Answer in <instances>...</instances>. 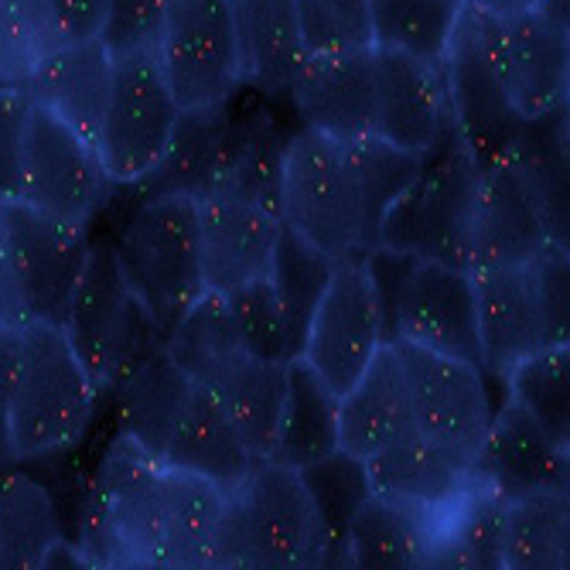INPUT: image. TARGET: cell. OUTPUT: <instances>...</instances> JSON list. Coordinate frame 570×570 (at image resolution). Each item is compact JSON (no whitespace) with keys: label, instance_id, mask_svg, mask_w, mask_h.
Listing matches in <instances>:
<instances>
[{"label":"cell","instance_id":"obj_24","mask_svg":"<svg viewBox=\"0 0 570 570\" xmlns=\"http://www.w3.org/2000/svg\"><path fill=\"white\" fill-rule=\"evenodd\" d=\"M21 86L38 107L56 114L89 144H99L114 86V56L96 38L48 48Z\"/></svg>","mask_w":570,"mask_h":570},{"label":"cell","instance_id":"obj_50","mask_svg":"<svg viewBox=\"0 0 570 570\" xmlns=\"http://www.w3.org/2000/svg\"><path fill=\"white\" fill-rule=\"evenodd\" d=\"M28 322H31V315H28V304H24L21 284H18V271L11 261L8 239L0 233V328H21Z\"/></svg>","mask_w":570,"mask_h":570},{"label":"cell","instance_id":"obj_2","mask_svg":"<svg viewBox=\"0 0 570 570\" xmlns=\"http://www.w3.org/2000/svg\"><path fill=\"white\" fill-rule=\"evenodd\" d=\"M216 567H328V540L318 505L297 469L256 461L229 492Z\"/></svg>","mask_w":570,"mask_h":570},{"label":"cell","instance_id":"obj_48","mask_svg":"<svg viewBox=\"0 0 570 570\" xmlns=\"http://www.w3.org/2000/svg\"><path fill=\"white\" fill-rule=\"evenodd\" d=\"M41 14L51 48L79 45L99 38L102 18H107V0H41Z\"/></svg>","mask_w":570,"mask_h":570},{"label":"cell","instance_id":"obj_41","mask_svg":"<svg viewBox=\"0 0 570 570\" xmlns=\"http://www.w3.org/2000/svg\"><path fill=\"white\" fill-rule=\"evenodd\" d=\"M505 396L520 403L530 417L560 444L570 438V345H550L505 373Z\"/></svg>","mask_w":570,"mask_h":570},{"label":"cell","instance_id":"obj_23","mask_svg":"<svg viewBox=\"0 0 570 570\" xmlns=\"http://www.w3.org/2000/svg\"><path fill=\"white\" fill-rule=\"evenodd\" d=\"M287 92L307 130L338 144L373 134V48L348 56H307Z\"/></svg>","mask_w":570,"mask_h":570},{"label":"cell","instance_id":"obj_27","mask_svg":"<svg viewBox=\"0 0 570 570\" xmlns=\"http://www.w3.org/2000/svg\"><path fill=\"white\" fill-rule=\"evenodd\" d=\"M120 386V434L130 438L150 458H165L171 431L191 400L195 380L168 355V348H154L114 383Z\"/></svg>","mask_w":570,"mask_h":570},{"label":"cell","instance_id":"obj_13","mask_svg":"<svg viewBox=\"0 0 570 570\" xmlns=\"http://www.w3.org/2000/svg\"><path fill=\"white\" fill-rule=\"evenodd\" d=\"M390 348L400 358L413 428L434 441L475 454L495 413L485 370L469 358L403 338H393Z\"/></svg>","mask_w":570,"mask_h":570},{"label":"cell","instance_id":"obj_19","mask_svg":"<svg viewBox=\"0 0 570 570\" xmlns=\"http://www.w3.org/2000/svg\"><path fill=\"white\" fill-rule=\"evenodd\" d=\"M281 229V216L261 209V205L229 191H205L198 198L205 291L226 294L239 284L271 277Z\"/></svg>","mask_w":570,"mask_h":570},{"label":"cell","instance_id":"obj_42","mask_svg":"<svg viewBox=\"0 0 570 570\" xmlns=\"http://www.w3.org/2000/svg\"><path fill=\"white\" fill-rule=\"evenodd\" d=\"M301 479L318 505L322 527H325V540H328V567H348L345 557V523L352 509L370 495V482H366V469L362 461L335 451L315 464L301 469Z\"/></svg>","mask_w":570,"mask_h":570},{"label":"cell","instance_id":"obj_18","mask_svg":"<svg viewBox=\"0 0 570 570\" xmlns=\"http://www.w3.org/2000/svg\"><path fill=\"white\" fill-rule=\"evenodd\" d=\"M370 492L441 515L475 485V454L410 428L362 461Z\"/></svg>","mask_w":570,"mask_h":570},{"label":"cell","instance_id":"obj_49","mask_svg":"<svg viewBox=\"0 0 570 570\" xmlns=\"http://www.w3.org/2000/svg\"><path fill=\"white\" fill-rule=\"evenodd\" d=\"M24 328V325H21ZM21 328H0V464H11V434H8V413H11V393L21 358Z\"/></svg>","mask_w":570,"mask_h":570},{"label":"cell","instance_id":"obj_32","mask_svg":"<svg viewBox=\"0 0 570 570\" xmlns=\"http://www.w3.org/2000/svg\"><path fill=\"white\" fill-rule=\"evenodd\" d=\"M287 134L267 114V107H249L233 114L223 161L213 191L239 195L261 209L281 216V168Z\"/></svg>","mask_w":570,"mask_h":570},{"label":"cell","instance_id":"obj_45","mask_svg":"<svg viewBox=\"0 0 570 570\" xmlns=\"http://www.w3.org/2000/svg\"><path fill=\"white\" fill-rule=\"evenodd\" d=\"M48 48L41 0H0V86H21Z\"/></svg>","mask_w":570,"mask_h":570},{"label":"cell","instance_id":"obj_33","mask_svg":"<svg viewBox=\"0 0 570 570\" xmlns=\"http://www.w3.org/2000/svg\"><path fill=\"white\" fill-rule=\"evenodd\" d=\"M229 489L165 464V533L158 567H216Z\"/></svg>","mask_w":570,"mask_h":570},{"label":"cell","instance_id":"obj_12","mask_svg":"<svg viewBox=\"0 0 570 570\" xmlns=\"http://www.w3.org/2000/svg\"><path fill=\"white\" fill-rule=\"evenodd\" d=\"M107 168L96 144L62 124L56 114L31 99L24 124V154H21V202L35 209L59 216L76 226H89V219L107 205L110 191Z\"/></svg>","mask_w":570,"mask_h":570},{"label":"cell","instance_id":"obj_40","mask_svg":"<svg viewBox=\"0 0 570 570\" xmlns=\"http://www.w3.org/2000/svg\"><path fill=\"white\" fill-rule=\"evenodd\" d=\"M335 261L328 253L315 249L294 236L287 226L281 229L277 249H274V264H271V284L281 304V322H284V338H287V358L301 355L304 328L311 311H315L328 277H332Z\"/></svg>","mask_w":570,"mask_h":570},{"label":"cell","instance_id":"obj_36","mask_svg":"<svg viewBox=\"0 0 570 570\" xmlns=\"http://www.w3.org/2000/svg\"><path fill=\"white\" fill-rule=\"evenodd\" d=\"M570 563V499L567 492H530L505 499L502 567L563 570Z\"/></svg>","mask_w":570,"mask_h":570},{"label":"cell","instance_id":"obj_10","mask_svg":"<svg viewBox=\"0 0 570 570\" xmlns=\"http://www.w3.org/2000/svg\"><path fill=\"white\" fill-rule=\"evenodd\" d=\"M469 18L509 110L523 124L557 117L567 107L570 86V31L540 11L502 21Z\"/></svg>","mask_w":570,"mask_h":570},{"label":"cell","instance_id":"obj_3","mask_svg":"<svg viewBox=\"0 0 570 570\" xmlns=\"http://www.w3.org/2000/svg\"><path fill=\"white\" fill-rule=\"evenodd\" d=\"M99 386L86 373L59 325L28 322L21 328V358L11 393L8 434L14 461L56 454L76 444L92 413Z\"/></svg>","mask_w":570,"mask_h":570},{"label":"cell","instance_id":"obj_11","mask_svg":"<svg viewBox=\"0 0 570 570\" xmlns=\"http://www.w3.org/2000/svg\"><path fill=\"white\" fill-rule=\"evenodd\" d=\"M383 345V307L370 267L362 253L342 256L307 318L301 358L322 376L332 393L342 396Z\"/></svg>","mask_w":570,"mask_h":570},{"label":"cell","instance_id":"obj_38","mask_svg":"<svg viewBox=\"0 0 570 570\" xmlns=\"http://www.w3.org/2000/svg\"><path fill=\"white\" fill-rule=\"evenodd\" d=\"M505 499L479 482L441 520L428 567H502Z\"/></svg>","mask_w":570,"mask_h":570},{"label":"cell","instance_id":"obj_15","mask_svg":"<svg viewBox=\"0 0 570 570\" xmlns=\"http://www.w3.org/2000/svg\"><path fill=\"white\" fill-rule=\"evenodd\" d=\"M383 325L386 342L403 338L482 366L472 271L464 267H451L431 256H410Z\"/></svg>","mask_w":570,"mask_h":570},{"label":"cell","instance_id":"obj_9","mask_svg":"<svg viewBox=\"0 0 570 570\" xmlns=\"http://www.w3.org/2000/svg\"><path fill=\"white\" fill-rule=\"evenodd\" d=\"M178 114L181 107L158 51H134L114 59V86L96 150L117 188H134L158 165Z\"/></svg>","mask_w":570,"mask_h":570},{"label":"cell","instance_id":"obj_35","mask_svg":"<svg viewBox=\"0 0 570 570\" xmlns=\"http://www.w3.org/2000/svg\"><path fill=\"white\" fill-rule=\"evenodd\" d=\"M345 161L352 171L355 198H358V219H362V253L380 246L383 223L393 205L406 195V188L421 178L428 158L410 154L393 144H386L376 134L355 137L342 144Z\"/></svg>","mask_w":570,"mask_h":570},{"label":"cell","instance_id":"obj_5","mask_svg":"<svg viewBox=\"0 0 570 570\" xmlns=\"http://www.w3.org/2000/svg\"><path fill=\"white\" fill-rule=\"evenodd\" d=\"M114 246L130 291L165 332L205 294L195 195H147Z\"/></svg>","mask_w":570,"mask_h":570},{"label":"cell","instance_id":"obj_8","mask_svg":"<svg viewBox=\"0 0 570 570\" xmlns=\"http://www.w3.org/2000/svg\"><path fill=\"white\" fill-rule=\"evenodd\" d=\"M281 223L328 253L332 261L362 253V219L352 171L338 140L301 127L284 144Z\"/></svg>","mask_w":570,"mask_h":570},{"label":"cell","instance_id":"obj_37","mask_svg":"<svg viewBox=\"0 0 570 570\" xmlns=\"http://www.w3.org/2000/svg\"><path fill=\"white\" fill-rule=\"evenodd\" d=\"M461 0H370L373 48L444 66L461 28Z\"/></svg>","mask_w":570,"mask_h":570},{"label":"cell","instance_id":"obj_47","mask_svg":"<svg viewBox=\"0 0 570 570\" xmlns=\"http://www.w3.org/2000/svg\"><path fill=\"white\" fill-rule=\"evenodd\" d=\"M31 96L24 86H0V205L21 195V154Z\"/></svg>","mask_w":570,"mask_h":570},{"label":"cell","instance_id":"obj_30","mask_svg":"<svg viewBox=\"0 0 570 570\" xmlns=\"http://www.w3.org/2000/svg\"><path fill=\"white\" fill-rule=\"evenodd\" d=\"M438 540V515L400 505L370 492L345 523V557L348 567L366 570H400L428 567Z\"/></svg>","mask_w":570,"mask_h":570},{"label":"cell","instance_id":"obj_21","mask_svg":"<svg viewBox=\"0 0 570 570\" xmlns=\"http://www.w3.org/2000/svg\"><path fill=\"white\" fill-rule=\"evenodd\" d=\"M567 444L550 438L520 403L505 396L475 451V482L512 499L530 492H567Z\"/></svg>","mask_w":570,"mask_h":570},{"label":"cell","instance_id":"obj_7","mask_svg":"<svg viewBox=\"0 0 570 570\" xmlns=\"http://www.w3.org/2000/svg\"><path fill=\"white\" fill-rule=\"evenodd\" d=\"M62 332L99 393L168 338L130 291L114 243L89 246Z\"/></svg>","mask_w":570,"mask_h":570},{"label":"cell","instance_id":"obj_26","mask_svg":"<svg viewBox=\"0 0 570 570\" xmlns=\"http://www.w3.org/2000/svg\"><path fill=\"white\" fill-rule=\"evenodd\" d=\"M413 428L400 358L390 342L338 396V451L366 461Z\"/></svg>","mask_w":570,"mask_h":570},{"label":"cell","instance_id":"obj_46","mask_svg":"<svg viewBox=\"0 0 570 570\" xmlns=\"http://www.w3.org/2000/svg\"><path fill=\"white\" fill-rule=\"evenodd\" d=\"M168 0H107V18L99 28V45L114 59L134 51H158L165 35Z\"/></svg>","mask_w":570,"mask_h":570},{"label":"cell","instance_id":"obj_6","mask_svg":"<svg viewBox=\"0 0 570 570\" xmlns=\"http://www.w3.org/2000/svg\"><path fill=\"white\" fill-rule=\"evenodd\" d=\"M479 171L482 165L472 147L464 144L454 120H448V130L441 144L428 154L421 178L390 209L380 246L431 256V261L469 271Z\"/></svg>","mask_w":570,"mask_h":570},{"label":"cell","instance_id":"obj_28","mask_svg":"<svg viewBox=\"0 0 570 570\" xmlns=\"http://www.w3.org/2000/svg\"><path fill=\"white\" fill-rule=\"evenodd\" d=\"M161 464L178 469V472H188V475H198V479H209V482L233 492L253 472L256 458L243 444V438L233 428L223 403L205 386L195 383L181 421L171 431V441L165 448Z\"/></svg>","mask_w":570,"mask_h":570},{"label":"cell","instance_id":"obj_17","mask_svg":"<svg viewBox=\"0 0 570 570\" xmlns=\"http://www.w3.org/2000/svg\"><path fill=\"white\" fill-rule=\"evenodd\" d=\"M550 243H567L543 205L540 188L509 150L502 158L482 161L475 226H472V267H512L530 264Z\"/></svg>","mask_w":570,"mask_h":570},{"label":"cell","instance_id":"obj_20","mask_svg":"<svg viewBox=\"0 0 570 570\" xmlns=\"http://www.w3.org/2000/svg\"><path fill=\"white\" fill-rule=\"evenodd\" d=\"M448 89L441 66L373 48V134L386 144L428 154L448 130Z\"/></svg>","mask_w":570,"mask_h":570},{"label":"cell","instance_id":"obj_43","mask_svg":"<svg viewBox=\"0 0 570 570\" xmlns=\"http://www.w3.org/2000/svg\"><path fill=\"white\" fill-rule=\"evenodd\" d=\"M304 59L373 48L370 0H294Z\"/></svg>","mask_w":570,"mask_h":570},{"label":"cell","instance_id":"obj_51","mask_svg":"<svg viewBox=\"0 0 570 570\" xmlns=\"http://www.w3.org/2000/svg\"><path fill=\"white\" fill-rule=\"evenodd\" d=\"M464 11L489 18V21H502V18H515V14H527L537 11L540 0H461Z\"/></svg>","mask_w":570,"mask_h":570},{"label":"cell","instance_id":"obj_22","mask_svg":"<svg viewBox=\"0 0 570 570\" xmlns=\"http://www.w3.org/2000/svg\"><path fill=\"white\" fill-rule=\"evenodd\" d=\"M441 72H444L451 120L464 137V144L472 147L479 165L509 154L527 124L509 110V102L485 62V51L475 38L469 11L461 18V28L448 48Z\"/></svg>","mask_w":570,"mask_h":570},{"label":"cell","instance_id":"obj_34","mask_svg":"<svg viewBox=\"0 0 570 570\" xmlns=\"http://www.w3.org/2000/svg\"><path fill=\"white\" fill-rule=\"evenodd\" d=\"M338 451V393H332L322 376L301 355L287 358V393L271 461L287 469H307Z\"/></svg>","mask_w":570,"mask_h":570},{"label":"cell","instance_id":"obj_44","mask_svg":"<svg viewBox=\"0 0 570 570\" xmlns=\"http://www.w3.org/2000/svg\"><path fill=\"white\" fill-rule=\"evenodd\" d=\"M229 325L239 338V345L261 358H277L287 362V338H284V322H281V304L274 294L271 277L239 284L223 294Z\"/></svg>","mask_w":570,"mask_h":570},{"label":"cell","instance_id":"obj_1","mask_svg":"<svg viewBox=\"0 0 570 570\" xmlns=\"http://www.w3.org/2000/svg\"><path fill=\"white\" fill-rule=\"evenodd\" d=\"M567 243H550L530 264L475 267V328L485 376L505 373L550 345H567Z\"/></svg>","mask_w":570,"mask_h":570},{"label":"cell","instance_id":"obj_31","mask_svg":"<svg viewBox=\"0 0 570 570\" xmlns=\"http://www.w3.org/2000/svg\"><path fill=\"white\" fill-rule=\"evenodd\" d=\"M239 82L256 92H287L304 48L297 35L294 0H229Z\"/></svg>","mask_w":570,"mask_h":570},{"label":"cell","instance_id":"obj_39","mask_svg":"<svg viewBox=\"0 0 570 570\" xmlns=\"http://www.w3.org/2000/svg\"><path fill=\"white\" fill-rule=\"evenodd\" d=\"M62 540L51 492L28 475L0 479V567H41Z\"/></svg>","mask_w":570,"mask_h":570},{"label":"cell","instance_id":"obj_25","mask_svg":"<svg viewBox=\"0 0 570 570\" xmlns=\"http://www.w3.org/2000/svg\"><path fill=\"white\" fill-rule=\"evenodd\" d=\"M198 386H205L223 403V410L229 413V421L239 431L249 454L256 461H267L274 438H277L281 410H284L287 362L261 358L246 352L243 345H236L198 380Z\"/></svg>","mask_w":570,"mask_h":570},{"label":"cell","instance_id":"obj_52","mask_svg":"<svg viewBox=\"0 0 570 570\" xmlns=\"http://www.w3.org/2000/svg\"><path fill=\"white\" fill-rule=\"evenodd\" d=\"M537 11H540L543 18H550L553 24H560V28H570V24H567V0H540Z\"/></svg>","mask_w":570,"mask_h":570},{"label":"cell","instance_id":"obj_16","mask_svg":"<svg viewBox=\"0 0 570 570\" xmlns=\"http://www.w3.org/2000/svg\"><path fill=\"white\" fill-rule=\"evenodd\" d=\"M158 59L181 110L233 99L243 82L229 0H168Z\"/></svg>","mask_w":570,"mask_h":570},{"label":"cell","instance_id":"obj_4","mask_svg":"<svg viewBox=\"0 0 570 570\" xmlns=\"http://www.w3.org/2000/svg\"><path fill=\"white\" fill-rule=\"evenodd\" d=\"M165 533V464L117 438L89 485L82 543L89 567H158Z\"/></svg>","mask_w":570,"mask_h":570},{"label":"cell","instance_id":"obj_29","mask_svg":"<svg viewBox=\"0 0 570 570\" xmlns=\"http://www.w3.org/2000/svg\"><path fill=\"white\" fill-rule=\"evenodd\" d=\"M236 99V96H233ZM233 99L213 107H191L178 114V124L168 137V147L134 188L147 195H195L213 191L216 171L223 161V147L233 124Z\"/></svg>","mask_w":570,"mask_h":570},{"label":"cell","instance_id":"obj_14","mask_svg":"<svg viewBox=\"0 0 570 570\" xmlns=\"http://www.w3.org/2000/svg\"><path fill=\"white\" fill-rule=\"evenodd\" d=\"M0 233L8 239L31 322L62 328L92 246L89 226L66 223L14 198L0 205Z\"/></svg>","mask_w":570,"mask_h":570}]
</instances>
